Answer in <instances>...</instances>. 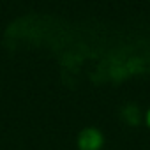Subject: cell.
I'll return each instance as SVG.
<instances>
[{"mask_svg":"<svg viewBox=\"0 0 150 150\" xmlns=\"http://www.w3.org/2000/svg\"><path fill=\"white\" fill-rule=\"evenodd\" d=\"M103 145V136L97 129H85L78 136L80 150H97Z\"/></svg>","mask_w":150,"mask_h":150,"instance_id":"6da1fadb","label":"cell"},{"mask_svg":"<svg viewBox=\"0 0 150 150\" xmlns=\"http://www.w3.org/2000/svg\"><path fill=\"white\" fill-rule=\"evenodd\" d=\"M146 120H148V125H150V111H148V117H146Z\"/></svg>","mask_w":150,"mask_h":150,"instance_id":"7a4b0ae2","label":"cell"}]
</instances>
